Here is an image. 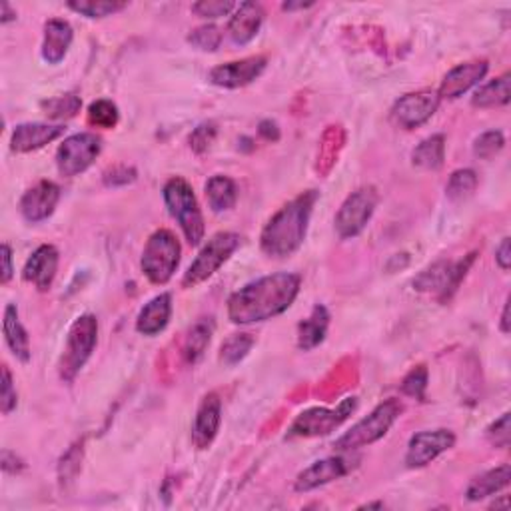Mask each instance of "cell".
<instances>
[{
	"label": "cell",
	"instance_id": "cell-42",
	"mask_svg": "<svg viewBox=\"0 0 511 511\" xmlns=\"http://www.w3.org/2000/svg\"><path fill=\"white\" fill-rule=\"evenodd\" d=\"M238 4L230 3V0H202V3L192 4V13H196L202 19H220V16H228L236 11Z\"/></svg>",
	"mask_w": 511,
	"mask_h": 511
},
{
	"label": "cell",
	"instance_id": "cell-12",
	"mask_svg": "<svg viewBox=\"0 0 511 511\" xmlns=\"http://www.w3.org/2000/svg\"><path fill=\"white\" fill-rule=\"evenodd\" d=\"M358 462L360 457L352 456H332L318 460L298 473L296 481H294V490L300 493H308L311 490L324 488L328 483L342 480L348 473H352L358 467Z\"/></svg>",
	"mask_w": 511,
	"mask_h": 511
},
{
	"label": "cell",
	"instance_id": "cell-48",
	"mask_svg": "<svg viewBox=\"0 0 511 511\" xmlns=\"http://www.w3.org/2000/svg\"><path fill=\"white\" fill-rule=\"evenodd\" d=\"M496 262H498V266L504 272L509 270V266H511V250H509V238L507 236L501 240V244L496 250Z\"/></svg>",
	"mask_w": 511,
	"mask_h": 511
},
{
	"label": "cell",
	"instance_id": "cell-4",
	"mask_svg": "<svg viewBox=\"0 0 511 511\" xmlns=\"http://www.w3.org/2000/svg\"><path fill=\"white\" fill-rule=\"evenodd\" d=\"M98 342V319L92 314H82L74 319L68 330L63 356L58 362V376L63 382L71 384L81 374V370L90 360Z\"/></svg>",
	"mask_w": 511,
	"mask_h": 511
},
{
	"label": "cell",
	"instance_id": "cell-47",
	"mask_svg": "<svg viewBox=\"0 0 511 511\" xmlns=\"http://www.w3.org/2000/svg\"><path fill=\"white\" fill-rule=\"evenodd\" d=\"M258 134L264 138L266 142H278L280 141V128L274 120H262L258 124Z\"/></svg>",
	"mask_w": 511,
	"mask_h": 511
},
{
	"label": "cell",
	"instance_id": "cell-51",
	"mask_svg": "<svg viewBox=\"0 0 511 511\" xmlns=\"http://www.w3.org/2000/svg\"><path fill=\"white\" fill-rule=\"evenodd\" d=\"M499 330L504 334H509V300L506 302L504 311H501V322H499Z\"/></svg>",
	"mask_w": 511,
	"mask_h": 511
},
{
	"label": "cell",
	"instance_id": "cell-6",
	"mask_svg": "<svg viewBox=\"0 0 511 511\" xmlns=\"http://www.w3.org/2000/svg\"><path fill=\"white\" fill-rule=\"evenodd\" d=\"M180 242L166 228L156 230L149 238L142 252V274L154 285H164L172 280L180 264Z\"/></svg>",
	"mask_w": 511,
	"mask_h": 511
},
{
	"label": "cell",
	"instance_id": "cell-15",
	"mask_svg": "<svg viewBox=\"0 0 511 511\" xmlns=\"http://www.w3.org/2000/svg\"><path fill=\"white\" fill-rule=\"evenodd\" d=\"M266 64V56H248L242 60H234V63L212 68L210 74H208V81L214 86H220V89H244V86L252 84L256 78L262 76Z\"/></svg>",
	"mask_w": 511,
	"mask_h": 511
},
{
	"label": "cell",
	"instance_id": "cell-35",
	"mask_svg": "<svg viewBox=\"0 0 511 511\" xmlns=\"http://www.w3.org/2000/svg\"><path fill=\"white\" fill-rule=\"evenodd\" d=\"M71 11L86 16V19H104L112 16L128 6L126 3H115V0H72L66 4Z\"/></svg>",
	"mask_w": 511,
	"mask_h": 511
},
{
	"label": "cell",
	"instance_id": "cell-37",
	"mask_svg": "<svg viewBox=\"0 0 511 511\" xmlns=\"http://www.w3.org/2000/svg\"><path fill=\"white\" fill-rule=\"evenodd\" d=\"M400 389L404 396L413 397L418 402H426V389H428V368L420 363V366L412 368L405 378L402 379Z\"/></svg>",
	"mask_w": 511,
	"mask_h": 511
},
{
	"label": "cell",
	"instance_id": "cell-14",
	"mask_svg": "<svg viewBox=\"0 0 511 511\" xmlns=\"http://www.w3.org/2000/svg\"><path fill=\"white\" fill-rule=\"evenodd\" d=\"M456 446V434L452 430H428L418 431L410 438L408 452H405V465L410 470H420V467L430 465L441 454Z\"/></svg>",
	"mask_w": 511,
	"mask_h": 511
},
{
	"label": "cell",
	"instance_id": "cell-52",
	"mask_svg": "<svg viewBox=\"0 0 511 511\" xmlns=\"http://www.w3.org/2000/svg\"><path fill=\"white\" fill-rule=\"evenodd\" d=\"M314 6V3H284L282 8L284 11H302V8H310Z\"/></svg>",
	"mask_w": 511,
	"mask_h": 511
},
{
	"label": "cell",
	"instance_id": "cell-24",
	"mask_svg": "<svg viewBox=\"0 0 511 511\" xmlns=\"http://www.w3.org/2000/svg\"><path fill=\"white\" fill-rule=\"evenodd\" d=\"M3 328H4L6 345L11 348L13 356L22 363L30 362V356H32L30 337H29V332H26V328L22 326L21 318H19V308H16L14 304H6Z\"/></svg>",
	"mask_w": 511,
	"mask_h": 511
},
{
	"label": "cell",
	"instance_id": "cell-34",
	"mask_svg": "<svg viewBox=\"0 0 511 511\" xmlns=\"http://www.w3.org/2000/svg\"><path fill=\"white\" fill-rule=\"evenodd\" d=\"M254 336L252 334H234L230 336L226 342L222 344L220 348V360L226 366H238V363L244 360L250 352L254 348Z\"/></svg>",
	"mask_w": 511,
	"mask_h": 511
},
{
	"label": "cell",
	"instance_id": "cell-2",
	"mask_svg": "<svg viewBox=\"0 0 511 511\" xmlns=\"http://www.w3.org/2000/svg\"><path fill=\"white\" fill-rule=\"evenodd\" d=\"M319 194L316 190H306L284 204L276 212L260 234V248L268 258H290L296 254L306 240L311 212L318 202Z\"/></svg>",
	"mask_w": 511,
	"mask_h": 511
},
{
	"label": "cell",
	"instance_id": "cell-40",
	"mask_svg": "<svg viewBox=\"0 0 511 511\" xmlns=\"http://www.w3.org/2000/svg\"><path fill=\"white\" fill-rule=\"evenodd\" d=\"M188 42L198 50L204 52H216L222 45V30L214 24L198 26L192 32L188 34Z\"/></svg>",
	"mask_w": 511,
	"mask_h": 511
},
{
	"label": "cell",
	"instance_id": "cell-32",
	"mask_svg": "<svg viewBox=\"0 0 511 511\" xmlns=\"http://www.w3.org/2000/svg\"><path fill=\"white\" fill-rule=\"evenodd\" d=\"M40 108L52 120H68V118H74L78 112H81L82 100L78 94L68 92V94H63V97L45 100L40 104Z\"/></svg>",
	"mask_w": 511,
	"mask_h": 511
},
{
	"label": "cell",
	"instance_id": "cell-38",
	"mask_svg": "<svg viewBox=\"0 0 511 511\" xmlns=\"http://www.w3.org/2000/svg\"><path fill=\"white\" fill-rule=\"evenodd\" d=\"M504 146H506L504 132H499V130H488V132H483L481 136L475 138L473 154L475 158L480 160H491L504 150Z\"/></svg>",
	"mask_w": 511,
	"mask_h": 511
},
{
	"label": "cell",
	"instance_id": "cell-45",
	"mask_svg": "<svg viewBox=\"0 0 511 511\" xmlns=\"http://www.w3.org/2000/svg\"><path fill=\"white\" fill-rule=\"evenodd\" d=\"M488 439L496 447H509V413H504L488 428Z\"/></svg>",
	"mask_w": 511,
	"mask_h": 511
},
{
	"label": "cell",
	"instance_id": "cell-5",
	"mask_svg": "<svg viewBox=\"0 0 511 511\" xmlns=\"http://www.w3.org/2000/svg\"><path fill=\"white\" fill-rule=\"evenodd\" d=\"M404 412V405L396 397H389V400L382 402L374 408L370 415L360 420L356 426H352L350 431H345L344 436L336 439L334 447L337 452H356L360 447H366L376 444V441L382 439L389 430H392L394 423L397 422Z\"/></svg>",
	"mask_w": 511,
	"mask_h": 511
},
{
	"label": "cell",
	"instance_id": "cell-21",
	"mask_svg": "<svg viewBox=\"0 0 511 511\" xmlns=\"http://www.w3.org/2000/svg\"><path fill=\"white\" fill-rule=\"evenodd\" d=\"M264 22V8L258 3H242L238 4L236 11L232 13L228 22V34L234 45L244 47L248 42H252L260 26Z\"/></svg>",
	"mask_w": 511,
	"mask_h": 511
},
{
	"label": "cell",
	"instance_id": "cell-9",
	"mask_svg": "<svg viewBox=\"0 0 511 511\" xmlns=\"http://www.w3.org/2000/svg\"><path fill=\"white\" fill-rule=\"evenodd\" d=\"M358 408V397H345L337 408L326 410V408H311L308 412H302L288 430V438H319L332 434L336 428L350 418V415Z\"/></svg>",
	"mask_w": 511,
	"mask_h": 511
},
{
	"label": "cell",
	"instance_id": "cell-53",
	"mask_svg": "<svg viewBox=\"0 0 511 511\" xmlns=\"http://www.w3.org/2000/svg\"><path fill=\"white\" fill-rule=\"evenodd\" d=\"M363 507H384V504H366Z\"/></svg>",
	"mask_w": 511,
	"mask_h": 511
},
{
	"label": "cell",
	"instance_id": "cell-23",
	"mask_svg": "<svg viewBox=\"0 0 511 511\" xmlns=\"http://www.w3.org/2000/svg\"><path fill=\"white\" fill-rule=\"evenodd\" d=\"M172 316V296L162 292L146 304L136 318V332L142 336H156L166 330Z\"/></svg>",
	"mask_w": 511,
	"mask_h": 511
},
{
	"label": "cell",
	"instance_id": "cell-20",
	"mask_svg": "<svg viewBox=\"0 0 511 511\" xmlns=\"http://www.w3.org/2000/svg\"><path fill=\"white\" fill-rule=\"evenodd\" d=\"M63 124H45V123H24L13 130L11 150L16 154H29L45 149L47 144L55 142L64 134Z\"/></svg>",
	"mask_w": 511,
	"mask_h": 511
},
{
	"label": "cell",
	"instance_id": "cell-16",
	"mask_svg": "<svg viewBox=\"0 0 511 511\" xmlns=\"http://www.w3.org/2000/svg\"><path fill=\"white\" fill-rule=\"evenodd\" d=\"M60 202V188L52 180H38L21 198V214L26 222L38 224L55 214Z\"/></svg>",
	"mask_w": 511,
	"mask_h": 511
},
{
	"label": "cell",
	"instance_id": "cell-41",
	"mask_svg": "<svg viewBox=\"0 0 511 511\" xmlns=\"http://www.w3.org/2000/svg\"><path fill=\"white\" fill-rule=\"evenodd\" d=\"M216 134H218V126L216 123H202L194 128V132L190 134L188 138V144H190V150L196 152V154H204L208 149H210L212 142L216 141Z\"/></svg>",
	"mask_w": 511,
	"mask_h": 511
},
{
	"label": "cell",
	"instance_id": "cell-44",
	"mask_svg": "<svg viewBox=\"0 0 511 511\" xmlns=\"http://www.w3.org/2000/svg\"><path fill=\"white\" fill-rule=\"evenodd\" d=\"M136 170L132 166H126V164H118V166H112L106 172H104V184L110 188H118V186H128L132 184L136 180Z\"/></svg>",
	"mask_w": 511,
	"mask_h": 511
},
{
	"label": "cell",
	"instance_id": "cell-19",
	"mask_svg": "<svg viewBox=\"0 0 511 511\" xmlns=\"http://www.w3.org/2000/svg\"><path fill=\"white\" fill-rule=\"evenodd\" d=\"M488 71H490L488 60H472V63L457 64L446 74L444 82H441L439 90H438L439 98L441 100L460 98L462 94L473 89L475 84H480L483 78H486Z\"/></svg>",
	"mask_w": 511,
	"mask_h": 511
},
{
	"label": "cell",
	"instance_id": "cell-30",
	"mask_svg": "<svg viewBox=\"0 0 511 511\" xmlns=\"http://www.w3.org/2000/svg\"><path fill=\"white\" fill-rule=\"evenodd\" d=\"M412 162L422 170H439L446 162V136L434 134L422 141L412 152Z\"/></svg>",
	"mask_w": 511,
	"mask_h": 511
},
{
	"label": "cell",
	"instance_id": "cell-36",
	"mask_svg": "<svg viewBox=\"0 0 511 511\" xmlns=\"http://www.w3.org/2000/svg\"><path fill=\"white\" fill-rule=\"evenodd\" d=\"M86 116H89V124H92L94 128H106V130L115 128L120 118L116 104L106 98L92 102L89 106V112H86Z\"/></svg>",
	"mask_w": 511,
	"mask_h": 511
},
{
	"label": "cell",
	"instance_id": "cell-31",
	"mask_svg": "<svg viewBox=\"0 0 511 511\" xmlns=\"http://www.w3.org/2000/svg\"><path fill=\"white\" fill-rule=\"evenodd\" d=\"M345 142V132L342 126H330L324 132L322 144H319V156H318V170L322 175H328L332 170L334 164L337 162V154H340L342 146Z\"/></svg>",
	"mask_w": 511,
	"mask_h": 511
},
{
	"label": "cell",
	"instance_id": "cell-28",
	"mask_svg": "<svg viewBox=\"0 0 511 511\" xmlns=\"http://www.w3.org/2000/svg\"><path fill=\"white\" fill-rule=\"evenodd\" d=\"M509 82H511V76L509 72H504L498 78H493V81L481 84L478 90L473 92L472 97V106L475 108H499V106H506L509 104Z\"/></svg>",
	"mask_w": 511,
	"mask_h": 511
},
{
	"label": "cell",
	"instance_id": "cell-29",
	"mask_svg": "<svg viewBox=\"0 0 511 511\" xmlns=\"http://www.w3.org/2000/svg\"><path fill=\"white\" fill-rule=\"evenodd\" d=\"M212 334H214V322L210 318L198 319V322L190 328L184 340V348H182V356H184L186 363L194 366V363L202 360L204 352L208 350V345H210Z\"/></svg>",
	"mask_w": 511,
	"mask_h": 511
},
{
	"label": "cell",
	"instance_id": "cell-22",
	"mask_svg": "<svg viewBox=\"0 0 511 511\" xmlns=\"http://www.w3.org/2000/svg\"><path fill=\"white\" fill-rule=\"evenodd\" d=\"M74 30L63 19H50L45 22V38H42V58L48 64H60L72 47Z\"/></svg>",
	"mask_w": 511,
	"mask_h": 511
},
{
	"label": "cell",
	"instance_id": "cell-1",
	"mask_svg": "<svg viewBox=\"0 0 511 511\" xmlns=\"http://www.w3.org/2000/svg\"><path fill=\"white\" fill-rule=\"evenodd\" d=\"M302 276L278 272L242 285L228 298V318L232 324L248 326L284 314L296 302Z\"/></svg>",
	"mask_w": 511,
	"mask_h": 511
},
{
	"label": "cell",
	"instance_id": "cell-13",
	"mask_svg": "<svg viewBox=\"0 0 511 511\" xmlns=\"http://www.w3.org/2000/svg\"><path fill=\"white\" fill-rule=\"evenodd\" d=\"M439 94L434 90H418L402 97L392 108V123L404 130L420 128L436 115L439 108Z\"/></svg>",
	"mask_w": 511,
	"mask_h": 511
},
{
	"label": "cell",
	"instance_id": "cell-39",
	"mask_svg": "<svg viewBox=\"0 0 511 511\" xmlns=\"http://www.w3.org/2000/svg\"><path fill=\"white\" fill-rule=\"evenodd\" d=\"M82 454H84V444L82 441H76V444L68 447V452L60 457L58 464L60 483H71L76 478L82 465Z\"/></svg>",
	"mask_w": 511,
	"mask_h": 511
},
{
	"label": "cell",
	"instance_id": "cell-49",
	"mask_svg": "<svg viewBox=\"0 0 511 511\" xmlns=\"http://www.w3.org/2000/svg\"><path fill=\"white\" fill-rule=\"evenodd\" d=\"M3 470L6 473H16V472L24 470V462L21 460L19 456L13 454L11 449H4L3 452Z\"/></svg>",
	"mask_w": 511,
	"mask_h": 511
},
{
	"label": "cell",
	"instance_id": "cell-25",
	"mask_svg": "<svg viewBox=\"0 0 511 511\" xmlns=\"http://www.w3.org/2000/svg\"><path fill=\"white\" fill-rule=\"evenodd\" d=\"M511 481V467L509 464H504L499 467H493L480 473L478 478L470 481V486L465 490V498L470 501H481L486 498L496 496L501 490H506Z\"/></svg>",
	"mask_w": 511,
	"mask_h": 511
},
{
	"label": "cell",
	"instance_id": "cell-10",
	"mask_svg": "<svg viewBox=\"0 0 511 511\" xmlns=\"http://www.w3.org/2000/svg\"><path fill=\"white\" fill-rule=\"evenodd\" d=\"M376 206H378V192L374 186H363L358 188L356 192H352L348 198H345L334 218L337 236L342 240L360 236L363 228L368 226V222L371 220V216H374Z\"/></svg>",
	"mask_w": 511,
	"mask_h": 511
},
{
	"label": "cell",
	"instance_id": "cell-18",
	"mask_svg": "<svg viewBox=\"0 0 511 511\" xmlns=\"http://www.w3.org/2000/svg\"><path fill=\"white\" fill-rule=\"evenodd\" d=\"M58 250L52 244L38 246L22 268V280L32 284L38 292H48L58 272Z\"/></svg>",
	"mask_w": 511,
	"mask_h": 511
},
{
	"label": "cell",
	"instance_id": "cell-7",
	"mask_svg": "<svg viewBox=\"0 0 511 511\" xmlns=\"http://www.w3.org/2000/svg\"><path fill=\"white\" fill-rule=\"evenodd\" d=\"M242 244L240 234L236 232H218L206 242L204 248L198 252L194 262L190 264L188 272L182 278V288H196L202 282L210 280L220 268L228 262L230 256L236 252Z\"/></svg>",
	"mask_w": 511,
	"mask_h": 511
},
{
	"label": "cell",
	"instance_id": "cell-27",
	"mask_svg": "<svg viewBox=\"0 0 511 511\" xmlns=\"http://www.w3.org/2000/svg\"><path fill=\"white\" fill-rule=\"evenodd\" d=\"M206 200L212 212H228L238 202V186L230 176L216 175L206 182Z\"/></svg>",
	"mask_w": 511,
	"mask_h": 511
},
{
	"label": "cell",
	"instance_id": "cell-26",
	"mask_svg": "<svg viewBox=\"0 0 511 511\" xmlns=\"http://www.w3.org/2000/svg\"><path fill=\"white\" fill-rule=\"evenodd\" d=\"M328 326H330V311L322 304L314 306L311 314L298 324V348L304 352L318 348L326 340Z\"/></svg>",
	"mask_w": 511,
	"mask_h": 511
},
{
	"label": "cell",
	"instance_id": "cell-8",
	"mask_svg": "<svg viewBox=\"0 0 511 511\" xmlns=\"http://www.w3.org/2000/svg\"><path fill=\"white\" fill-rule=\"evenodd\" d=\"M475 262V252L464 256L457 262H441L431 264L428 270H423L418 278L413 280V288L418 292H428V294H436L439 302H449L452 300L454 294L460 288V284L464 282V278L470 272V268Z\"/></svg>",
	"mask_w": 511,
	"mask_h": 511
},
{
	"label": "cell",
	"instance_id": "cell-46",
	"mask_svg": "<svg viewBox=\"0 0 511 511\" xmlns=\"http://www.w3.org/2000/svg\"><path fill=\"white\" fill-rule=\"evenodd\" d=\"M0 254H3V276H0V282L4 285L11 282V278L14 276V266H13V248L6 244H3V250H0Z\"/></svg>",
	"mask_w": 511,
	"mask_h": 511
},
{
	"label": "cell",
	"instance_id": "cell-50",
	"mask_svg": "<svg viewBox=\"0 0 511 511\" xmlns=\"http://www.w3.org/2000/svg\"><path fill=\"white\" fill-rule=\"evenodd\" d=\"M0 8H3V16H0V22L3 24H8V22H13V21H16V11L14 8L8 4V3H3L0 4Z\"/></svg>",
	"mask_w": 511,
	"mask_h": 511
},
{
	"label": "cell",
	"instance_id": "cell-17",
	"mask_svg": "<svg viewBox=\"0 0 511 511\" xmlns=\"http://www.w3.org/2000/svg\"><path fill=\"white\" fill-rule=\"evenodd\" d=\"M222 423V400L218 394H206L202 397L200 405H198L194 426H192V444L198 449H208L212 444L216 436L220 431Z\"/></svg>",
	"mask_w": 511,
	"mask_h": 511
},
{
	"label": "cell",
	"instance_id": "cell-43",
	"mask_svg": "<svg viewBox=\"0 0 511 511\" xmlns=\"http://www.w3.org/2000/svg\"><path fill=\"white\" fill-rule=\"evenodd\" d=\"M19 405V394H16L14 379L8 366H3V392H0V408L4 415H11Z\"/></svg>",
	"mask_w": 511,
	"mask_h": 511
},
{
	"label": "cell",
	"instance_id": "cell-3",
	"mask_svg": "<svg viewBox=\"0 0 511 511\" xmlns=\"http://www.w3.org/2000/svg\"><path fill=\"white\" fill-rule=\"evenodd\" d=\"M162 198L170 216L180 224V228L184 232V236L190 244L192 246L200 244L204 240L206 226L192 186H190L182 176H175L164 184Z\"/></svg>",
	"mask_w": 511,
	"mask_h": 511
},
{
	"label": "cell",
	"instance_id": "cell-11",
	"mask_svg": "<svg viewBox=\"0 0 511 511\" xmlns=\"http://www.w3.org/2000/svg\"><path fill=\"white\" fill-rule=\"evenodd\" d=\"M102 152L100 136L94 132H78L68 136L56 150L58 172L66 178H74L89 170Z\"/></svg>",
	"mask_w": 511,
	"mask_h": 511
},
{
	"label": "cell",
	"instance_id": "cell-33",
	"mask_svg": "<svg viewBox=\"0 0 511 511\" xmlns=\"http://www.w3.org/2000/svg\"><path fill=\"white\" fill-rule=\"evenodd\" d=\"M478 182L480 180H478V175H475V170H472V168L456 170L447 180L446 196L454 202H462L475 192V188H478Z\"/></svg>",
	"mask_w": 511,
	"mask_h": 511
}]
</instances>
